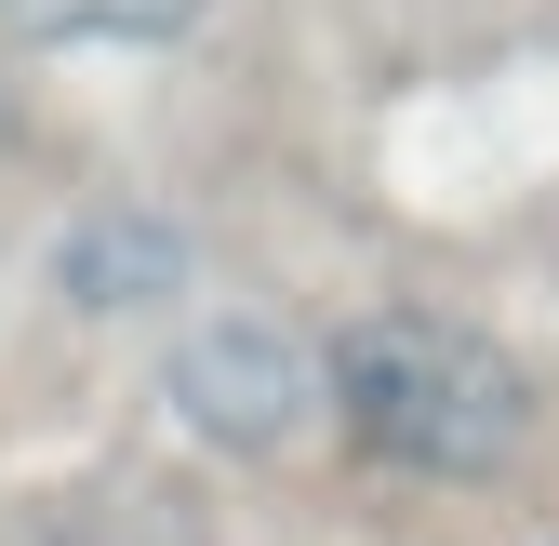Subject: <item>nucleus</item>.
Listing matches in <instances>:
<instances>
[{
  "label": "nucleus",
  "mask_w": 559,
  "mask_h": 546,
  "mask_svg": "<svg viewBox=\"0 0 559 546\" xmlns=\"http://www.w3.org/2000/svg\"><path fill=\"white\" fill-rule=\"evenodd\" d=\"M320 400H333V440L373 480H413V494H493L546 440L533 347H507L493 320L427 307V294L346 307L320 333Z\"/></svg>",
  "instance_id": "nucleus-1"
},
{
  "label": "nucleus",
  "mask_w": 559,
  "mask_h": 546,
  "mask_svg": "<svg viewBox=\"0 0 559 546\" xmlns=\"http://www.w3.org/2000/svg\"><path fill=\"white\" fill-rule=\"evenodd\" d=\"M160 414L187 427V453H214V466H294V453L333 427V400H320V333L280 320L266 294L187 307L174 347H160Z\"/></svg>",
  "instance_id": "nucleus-2"
},
{
  "label": "nucleus",
  "mask_w": 559,
  "mask_h": 546,
  "mask_svg": "<svg viewBox=\"0 0 559 546\" xmlns=\"http://www.w3.org/2000/svg\"><path fill=\"white\" fill-rule=\"evenodd\" d=\"M40 281L67 320H160L200 294V227L174 214V200H81L53 240H40Z\"/></svg>",
  "instance_id": "nucleus-3"
},
{
  "label": "nucleus",
  "mask_w": 559,
  "mask_h": 546,
  "mask_svg": "<svg viewBox=\"0 0 559 546\" xmlns=\"http://www.w3.org/2000/svg\"><path fill=\"white\" fill-rule=\"evenodd\" d=\"M14 546H214V520H200V494L160 480V466H81L67 494L27 507Z\"/></svg>",
  "instance_id": "nucleus-4"
},
{
  "label": "nucleus",
  "mask_w": 559,
  "mask_h": 546,
  "mask_svg": "<svg viewBox=\"0 0 559 546\" xmlns=\"http://www.w3.org/2000/svg\"><path fill=\"white\" fill-rule=\"evenodd\" d=\"M214 0H0V54H174Z\"/></svg>",
  "instance_id": "nucleus-5"
},
{
  "label": "nucleus",
  "mask_w": 559,
  "mask_h": 546,
  "mask_svg": "<svg viewBox=\"0 0 559 546\" xmlns=\"http://www.w3.org/2000/svg\"><path fill=\"white\" fill-rule=\"evenodd\" d=\"M27 147V94H14V67H0V161Z\"/></svg>",
  "instance_id": "nucleus-6"
},
{
  "label": "nucleus",
  "mask_w": 559,
  "mask_h": 546,
  "mask_svg": "<svg viewBox=\"0 0 559 546\" xmlns=\"http://www.w3.org/2000/svg\"><path fill=\"white\" fill-rule=\"evenodd\" d=\"M520 546H559V520H546V533H520Z\"/></svg>",
  "instance_id": "nucleus-7"
}]
</instances>
